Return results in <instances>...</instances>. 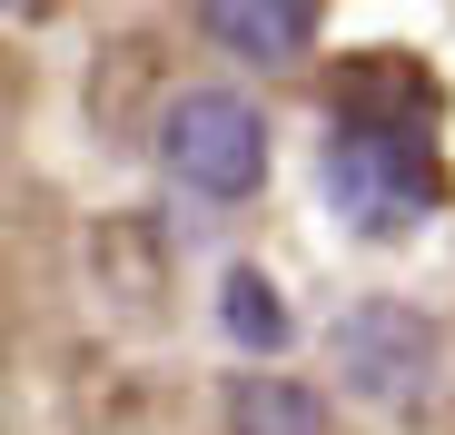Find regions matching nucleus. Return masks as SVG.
Returning a JSON list of instances; mask_svg holds the SVG:
<instances>
[{
  "mask_svg": "<svg viewBox=\"0 0 455 435\" xmlns=\"http://www.w3.org/2000/svg\"><path fill=\"white\" fill-rule=\"evenodd\" d=\"M317 198L347 218L356 238H406L435 218L445 178H435V149L406 129V119H366L347 109L327 129V149H317Z\"/></svg>",
  "mask_w": 455,
  "mask_h": 435,
  "instance_id": "1",
  "label": "nucleus"
},
{
  "mask_svg": "<svg viewBox=\"0 0 455 435\" xmlns=\"http://www.w3.org/2000/svg\"><path fill=\"white\" fill-rule=\"evenodd\" d=\"M159 159H169V178H179L188 198H208V208L258 198V178H267V119H258V99H238V90H179L169 119H159Z\"/></svg>",
  "mask_w": 455,
  "mask_h": 435,
  "instance_id": "2",
  "label": "nucleus"
},
{
  "mask_svg": "<svg viewBox=\"0 0 455 435\" xmlns=\"http://www.w3.org/2000/svg\"><path fill=\"white\" fill-rule=\"evenodd\" d=\"M337 367L366 406H416L435 386V327L396 297H366V307L337 317Z\"/></svg>",
  "mask_w": 455,
  "mask_h": 435,
  "instance_id": "3",
  "label": "nucleus"
},
{
  "mask_svg": "<svg viewBox=\"0 0 455 435\" xmlns=\"http://www.w3.org/2000/svg\"><path fill=\"white\" fill-rule=\"evenodd\" d=\"M198 30L248 69H297L317 40V0H198Z\"/></svg>",
  "mask_w": 455,
  "mask_h": 435,
  "instance_id": "4",
  "label": "nucleus"
},
{
  "mask_svg": "<svg viewBox=\"0 0 455 435\" xmlns=\"http://www.w3.org/2000/svg\"><path fill=\"white\" fill-rule=\"evenodd\" d=\"M228 425L238 435H327V396L287 386V376H238L228 386Z\"/></svg>",
  "mask_w": 455,
  "mask_h": 435,
  "instance_id": "5",
  "label": "nucleus"
},
{
  "mask_svg": "<svg viewBox=\"0 0 455 435\" xmlns=\"http://www.w3.org/2000/svg\"><path fill=\"white\" fill-rule=\"evenodd\" d=\"M218 307H228V336H238L248 356H277L297 327H287V297L258 277V267H228V287H218Z\"/></svg>",
  "mask_w": 455,
  "mask_h": 435,
  "instance_id": "6",
  "label": "nucleus"
}]
</instances>
